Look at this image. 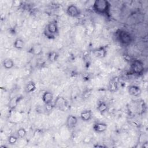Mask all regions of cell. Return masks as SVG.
<instances>
[{
	"instance_id": "2e32d148",
	"label": "cell",
	"mask_w": 148,
	"mask_h": 148,
	"mask_svg": "<svg viewBox=\"0 0 148 148\" xmlns=\"http://www.w3.org/2000/svg\"><path fill=\"white\" fill-rule=\"evenodd\" d=\"M14 65V61L9 58H6L3 60L2 62V66L6 69H10Z\"/></svg>"
},
{
	"instance_id": "7a4b0ae2",
	"label": "cell",
	"mask_w": 148,
	"mask_h": 148,
	"mask_svg": "<svg viewBox=\"0 0 148 148\" xmlns=\"http://www.w3.org/2000/svg\"><path fill=\"white\" fill-rule=\"evenodd\" d=\"M59 29L57 21L53 20L49 22L46 26L44 34L49 39H54L57 34H58Z\"/></svg>"
},
{
	"instance_id": "6da1fadb",
	"label": "cell",
	"mask_w": 148,
	"mask_h": 148,
	"mask_svg": "<svg viewBox=\"0 0 148 148\" xmlns=\"http://www.w3.org/2000/svg\"><path fill=\"white\" fill-rule=\"evenodd\" d=\"M93 10L99 14L109 15L110 3L106 0H95L92 5Z\"/></svg>"
},
{
	"instance_id": "5b68a950",
	"label": "cell",
	"mask_w": 148,
	"mask_h": 148,
	"mask_svg": "<svg viewBox=\"0 0 148 148\" xmlns=\"http://www.w3.org/2000/svg\"><path fill=\"white\" fill-rule=\"evenodd\" d=\"M54 106L59 110H65L68 108V102L64 97L58 96L54 101Z\"/></svg>"
},
{
	"instance_id": "44dd1931",
	"label": "cell",
	"mask_w": 148,
	"mask_h": 148,
	"mask_svg": "<svg viewBox=\"0 0 148 148\" xmlns=\"http://www.w3.org/2000/svg\"><path fill=\"white\" fill-rule=\"evenodd\" d=\"M18 138V137L17 136V135L15 136L13 135H11L8 138V142L10 145H14L17 142Z\"/></svg>"
},
{
	"instance_id": "4fadbf2b",
	"label": "cell",
	"mask_w": 148,
	"mask_h": 148,
	"mask_svg": "<svg viewBox=\"0 0 148 148\" xmlns=\"http://www.w3.org/2000/svg\"><path fill=\"white\" fill-rule=\"evenodd\" d=\"M32 54L35 56H39L42 53V46L39 43H36L31 49Z\"/></svg>"
},
{
	"instance_id": "e0dca14e",
	"label": "cell",
	"mask_w": 148,
	"mask_h": 148,
	"mask_svg": "<svg viewBox=\"0 0 148 148\" xmlns=\"http://www.w3.org/2000/svg\"><path fill=\"white\" fill-rule=\"evenodd\" d=\"M97 109L101 113H105L108 109V106L107 103L104 101H99L97 104Z\"/></svg>"
},
{
	"instance_id": "ffe728a7",
	"label": "cell",
	"mask_w": 148,
	"mask_h": 148,
	"mask_svg": "<svg viewBox=\"0 0 148 148\" xmlns=\"http://www.w3.org/2000/svg\"><path fill=\"white\" fill-rule=\"evenodd\" d=\"M17 135L18 138H24L27 135V131L24 128H20L17 131Z\"/></svg>"
},
{
	"instance_id": "603a6c76",
	"label": "cell",
	"mask_w": 148,
	"mask_h": 148,
	"mask_svg": "<svg viewBox=\"0 0 148 148\" xmlns=\"http://www.w3.org/2000/svg\"><path fill=\"white\" fill-rule=\"evenodd\" d=\"M54 108V103H51L48 104H45L44 109H45V110L47 112H51Z\"/></svg>"
},
{
	"instance_id": "8992f818",
	"label": "cell",
	"mask_w": 148,
	"mask_h": 148,
	"mask_svg": "<svg viewBox=\"0 0 148 148\" xmlns=\"http://www.w3.org/2000/svg\"><path fill=\"white\" fill-rule=\"evenodd\" d=\"M66 13L71 17H77L80 15L81 11L76 5L71 4L67 7Z\"/></svg>"
},
{
	"instance_id": "5bb4252c",
	"label": "cell",
	"mask_w": 148,
	"mask_h": 148,
	"mask_svg": "<svg viewBox=\"0 0 148 148\" xmlns=\"http://www.w3.org/2000/svg\"><path fill=\"white\" fill-rule=\"evenodd\" d=\"M22 99L21 97H14L12 98L8 104V106L10 109H14L17 106L20 101Z\"/></svg>"
},
{
	"instance_id": "ba28073f",
	"label": "cell",
	"mask_w": 148,
	"mask_h": 148,
	"mask_svg": "<svg viewBox=\"0 0 148 148\" xmlns=\"http://www.w3.org/2000/svg\"><path fill=\"white\" fill-rule=\"evenodd\" d=\"M92 128L95 132L98 133H102L106 131L108 128V124L105 123L97 122L94 124Z\"/></svg>"
},
{
	"instance_id": "30bf717a",
	"label": "cell",
	"mask_w": 148,
	"mask_h": 148,
	"mask_svg": "<svg viewBox=\"0 0 148 148\" xmlns=\"http://www.w3.org/2000/svg\"><path fill=\"white\" fill-rule=\"evenodd\" d=\"M128 92L130 95L133 97H139L142 93V90L138 86L131 85L128 88Z\"/></svg>"
},
{
	"instance_id": "9a60e30c",
	"label": "cell",
	"mask_w": 148,
	"mask_h": 148,
	"mask_svg": "<svg viewBox=\"0 0 148 148\" xmlns=\"http://www.w3.org/2000/svg\"><path fill=\"white\" fill-rule=\"evenodd\" d=\"M25 46V42L21 38L16 39L13 43V47L17 50H22Z\"/></svg>"
},
{
	"instance_id": "277c9868",
	"label": "cell",
	"mask_w": 148,
	"mask_h": 148,
	"mask_svg": "<svg viewBox=\"0 0 148 148\" xmlns=\"http://www.w3.org/2000/svg\"><path fill=\"white\" fill-rule=\"evenodd\" d=\"M130 69L132 73L137 75H142L144 72V64L140 60H133L131 63Z\"/></svg>"
},
{
	"instance_id": "3957f363",
	"label": "cell",
	"mask_w": 148,
	"mask_h": 148,
	"mask_svg": "<svg viewBox=\"0 0 148 148\" xmlns=\"http://www.w3.org/2000/svg\"><path fill=\"white\" fill-rule=\"evenodd\" d=\"M117 41L121 45L128 46L132 41V37L131 34L123 29H119L116 33Z\"/></svg>"
},
{
	"instance_id": "9c48e42d",
	"label": "cell",
	"mask_w": 148,
	"mask_h": 148,
	"mask_svg": "<svg viewBox=\"0 0 148 148\" xmlns=\"http://www.w3.org/2000/svg\"><path fill=\"white\" fill-rule=\"evenodd\" d=\"M93 54L97 58H102L107 54V49L105 46H101L93 50Z\"/></svg>"
},
{
	"instance_id": "52a82bcc",
	"label": "cell",
	"mask_w": 148,
	"mask_h": 148,
	"mask_svg": "<svg viewBox=\"0 0 148 148\" xmlns=\"http://www.w3.org/2000/svg\"><path fill=\"white\" fill-rule=\"evenodd\" d=\"M78 122V119L77 117L72 114L69 115L66 120V125L69 129H72L75 128Z\"/></svg>"
},
{
	"instance_id": "ac0fdd59",
	"label": "cell",
	"mask_w": 148,
	"mask_h": 148,
	"mask_svg": "<svg viewBox=\"0 0 148 148\" xmlns=\"http://www.w3.org/2000/svg\"><path fill=\"white\" fill-rule=\"evenodd\" d=\"M58 56H59V55L56 51H50L49 53V54L47 55V59L50 62H53L57 60Z\"/></svg>"
},
{
	"instance_id": "8fae6325",
	"label": "cell",
	"mask_w": 148,
	"mask_h": 148,
	"mask_svg": "<svg viewBox=\"0 0 148 148\" xmlns=\"http://www.w3.org/2000/svg\"><path fill=\"white\" fill-rule=\"evenodd\" d=\"M54 99L53 94L50 91H45L42 95V100L45 104H48L53 103Z\"/></svg>"
},
{
	"instance_id": "d6986e66",
	"label": "cell",
	"mask_w": 148,
	"mask_h": 148,
	"mask_svg": "<svg viewBox=\"0 0 148 148\" xmlns=\"http://www.w3.org/2000/svg\"><path fill=\"white\" fill-rule=\"evenodd\" d=\"M36 89V85L34 82L31 81V82H28V83L27 84V87H26V90H27V92H28V93L32 92L35 91Z\"/></svg>"
},
{
	"instance_id": "7c38bea8",
	"label": "cell",
	"mask_w": 148,
	"mask_h": 148,
	"mask_svg": "<svg viewBox=\"0 0 148 148\" xmlns=\"http://www.w3.org/2000/svg\"><path fill=\"white\" fill-rule=\"evenodd\" d=\"M92 117V113L91 110L87 109L82 111L80 114V119L85 122L89 121Z\"/></svg>"
},
{
	"instance_id": "7402d4cb",
	"label": "cell",
	"mask_w": 148,
	"mask_h": 148,
	"mask_svg": "<svg viewBox=\"0 0 148 148\" xmlns=\"http://www.w3.org/2000/svg\"><path fill=\"white\" fill-rule=\"evenodd\" d=\"M109 90L112 92H114L117 89V84L115 81L112 80L109 83Z\"/></svg>"
}]
</instances>
